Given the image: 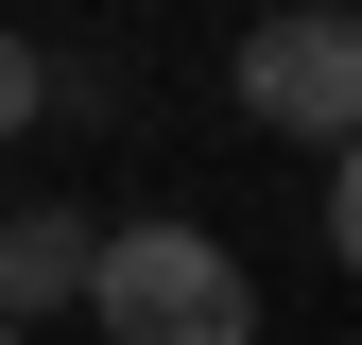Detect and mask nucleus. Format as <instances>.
Returning <instances> with one entry per match:
<instances>
[{
    "mask_svg": "<svg viewBox=\"0 0 362 345\" xmlns=\"http://www.w3.org/2000/svg\"><path fill=\"white\" fill-rule=\"evenodd\" d=\"M0 345H35V328H0Z\"/></svg>",
    "mask_w": 362,
    "mask_h": 345,
    "instance_id": "obj_6",
    "label": "nucleus"
},
{
    "mask_svg": "<svg viewBox=\"0 0 362 345\" xmlns=\"http://www.w3.org/2000/svg\"><path fill=\"white\" fill-rule=\"evenodd\" d=\"M69 293H86V207H18L0 225V328L69 311Z\"/></svg>",
    "mask_w": 362,
    "mask_h": 345,
    "instance_id": "obj_3",
    "label": "nucleus"
},
{
    "mask_svg": "<svg viewBox=\"0 0 362 345\" xmlns=\"http://www.w3.org/2000/svg\"><path fill=\"white\" fill-rule=\"evenodd\" d=\"M328 259L362 276V139H345V172H328Z\"/></svg>",
    "mask_w": 362,
    "mask_h": 345,
    "instance_id": "obj_5",
    "label": "nucleus"
},
{
    "mask_svg": "<svg viewBox=\"0 0 362 345\" xmlns=\"http://www.w3.org/2000/svg\"><path fill=\"white\" fill-rule=\"evenodd\" d=\"M242 121L259 139H362V0H276L242 35Z\"/></svg>",
    "mask_w": 362,
    "mask_h": 345,
    "instance_id": "obj_2",
    "label": "nucleus"
},
{
    "mask_svg": "<svg viewBox=\"0 0 362 345\" xmlns=\"http://www.w3.org/2000/svg\"><path fill=\"white\" fill-rule=\"evenodd\" d=\"M35 121H52V52H35V35H0V139H35Z\"/></svg>",
    "mask_w": 362,
    "mask_h": 345,
    "instance_id": "obj_4",
    "label": "nucleus"
},
{
    "mask_svg": "<svg viewBox=\"0 0 362 345\" xmlns=\"http://www.w3.org/2000/svg\"><path fill=\"white\" fill-rule=\"evenodd\" d=\"M86 311H104V345H259V276L207 225H121L86 242Z\"/></svg>",
    "mask_w": 362,
    "mask_h": 345,
    "instance_id": "obj_1",
    "label": "nucleus"
}]
</instances>
